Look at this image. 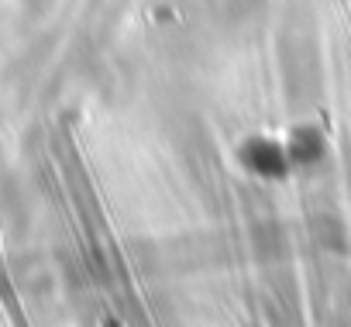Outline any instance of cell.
<instances>
[{"mask_svg":"<svg viewBox=\"0 0 351 327\" xmlns=\"http://www.w3.org/2000/svg\"><path fill=\"white\" fill-rule=\"evenodd\" d=\"M279 62L286 76V97L289 104H306L320 93V49L313 32V14L303 4L289 8V18L279 32Z\"/></svg>","mask_w":351,"mask_h":327,"instance_id":"cell-1","label":"cell"},{"mask_svg":"<svg viewBox=\"0 0 351 327\" xmlns=\"http://www.w3.org/2000/svg\"><path fill=\"white\" fill-rule=\"evenodd\" d=\"M52 4H56V0H25V8L32 14H45V11H52Z\"/></svg>","mask_w":351,"mask_h":327,"instance_id":"cell-4","label":"cell"},{"mask_svg":"<svg viewBox=\"0 0 351 327\" xmlns=\"http://www.w3.org/2000/svg\"><path fill=\"white\" fill-rule=\"evenodd\" d=\"M324 148H327V141H324V131H320L317 124H300V128H293L289 145H286L289 162H296V166H313V162H320V158H324Z\"/></svg>","mask_w":351,"mask_h":327,"instance_id":"cell-3","label":"cell"},{"mask_svg":"<svg viewBox=\"0 0 351 327\" xmlns=\"http://www.w3.org/2000/svg\"><path fill=\"white\" fill-rule=\"evenodd\" d=\"M241 162L252 176H265V180H282L289 173V152L279 145V141H269V138H252L245 141L241 148Z\"/></svg>","mask_w":351,"mask_h":327,"instance_id":"cell-2","label":"cell"}]
</instances>
